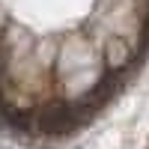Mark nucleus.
<instances>
[{
    "label": "nucleus",
    "mask_w": 149,
    "mask_h": 149,
    "mask_svg": "<svg viewBox=\"0 0 149 149\" xmlns=\"http://www.w3.org/2000/svg\"><path fill=\"white\" fill-rule=\"evenodd\" d=\"M81 119H84V113H78L74 107H69V104H51V107L39 110L36 125H39L42 134L63 137V134H69V131H74V128L81 125Z\"/></svg>",
    "instance_id": "f257e3e1"
},
{
    "label": "nucleus",
    "mask_w": 149,
    "mask_h": 149,
    "mask_svg": "<svg viewBox=\"0 0 149 149\" xmlns=\"http://www.w3.org/2000/svg\"><path fill=\"white\" fill-rule=\"evenodd\" d=\"M0 149H6V146H0Z\"/></svg>",
    "instance_id": "f03ea898"
}]
</instances>
